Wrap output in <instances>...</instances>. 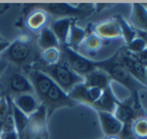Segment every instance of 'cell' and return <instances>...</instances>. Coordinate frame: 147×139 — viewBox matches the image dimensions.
I'll use <instances>...</instances> for the list:
<instances>
[{"mask_svg":"<svg viewBox=\"0 0 147 139\" xmlns=\"http://www.w3.org/2000/svg\"><path fill=\"white\" fill-rule=\"evenodd\" d=\"M111 79L102 70L96 69L84 78V85L89 88H98L104 90L107 87L111 86Z\"/></svg>","mask_w":147,"mask_h":139,"instance_id":"cell-16","label":"cell"},{"mask_svg":"<svg viewBox=\"0 0 147 139\" xmlns=\"http://www.w3.org/2000/svg\"><path fill=\"white\" fill-rule=\"evenodd\" d=\"M0 139H19V135L15 130L10 132H2L0 135Z\"/></svg>","mask_w":147,"mask_h":139,"instance_id":"cell-29","label":"cell"},{"mask_svg":"<svg viewBox=\"0 0 147 139\" xmlns=\"http://www.w3.org/2000/svg\"><path fill=\"white\" fill-rule=\"evenodd\" d=\"M47 14L60 16L61 18L84 17L95 10V4L91 3H47L37 5Z\"/></svg>","mask_w":147,"mask_h":139,"instance_id":"cell-4","label":"cell"},{"mask_svg":"<svg viewBox=\"0 0 147 139\" xmlns=\"http://www.w3.org/2000/svg\"><path fill=\"white\" fill-rule=\"evenodd\" d=\"M92 32L101 39L119 38L122 36L119 23L115 17L94 24L92 26Z\"/></svg>","mask_w":147,"mask_h":139,"instance_id":"cell-11","label":"cell"},{"mask_svg":"<svg viewBox=\"0 0 147 139\" xmlns=\"http://www.w3.org/2000/svg\"><path fill=\"white\" fill-rule=\"evenodd\" d=\"M87 34H88L87 29H84V28L80 27L74 21H72L66 45L68 47H70V49H72L73 51H78L80 45L82 43V41L84 40V38H85Z\"/></svg>","mask_w":147,"mask_h":139,"instance_id":"cell-18","label":"cell"},{"mask_svg":"<svg viewBox=\"0 0 147 139\" xmlns=\"http://www.w3.org/2000/svg\"><path fill=\"white\" fill-rule=\"evenodd\" d=\"M120 55H121V60L123 62L124 66L126 67V69L128 70V72L132 75L134 79L138 81L139 83H141L142 85H144L147 87V80L145 76V66L142 65L140 62H138L131 53H129L128 51H126L124 49V47L120 49Z\"/></svg>","mask_w":147,"mask_h":139,"instance_id":"cell-10","label":"cell"},{"mask_svg":"<svg viewBox=\"0 0 147 139\" xmlns=\"http://www.w3.org/2000/svg\"><path fill=\"white\" fill-rule=\"evenodd\" d=\"M102 39L100 37H98L96 34H94L93 32H89L86 35V37L84 38V40L82 41V43L80 45L78 51H83L84 53L89 55H94L99 49L102 47Z\"/></svg>","mask_w":147,"mask_h":139,"instance_id":"cell-20","label":"cell"},{"mask_svg":"<svg viewBox=\"0 0 147 139\" xmlns=\"http://www.w3.org/2000/svg\"><path fill=\"white\" fill-rule=\"evenodd\" d=\"M9 45H10V42H9V41H7V40L0 41V55H1L2 53L6 51V49L9 47Z\"/></svg>","mask_w":147,"mask_h":139,"instance_id":"cell-30","label":"cell"},{"mask_svg":"<svg viewBox=\"0 0 147 139\" xmlns=\"http://www.w3.org/2000/svg\"><path fill=\"white\" fill-rule=\"evenodd\" d=\"M133 55V57L135 58L138 62H140L142 65H144L146 67V65H147V47L145 49H143L141 53H136V55Z\"/></svg>","mask_w":147,"mask_h":139,"instance_id":"cell-28","label":"cell"},{"mask_svg":"<svg viewBox=\"0 0 147 139\" xmlns=\"http://www.w3.org/2000/svg\"><path fill=\"white\" fill-rule=\"evenodd\" d=\"M2 40H5V39L3 38V36H2L1 34H0V41H2Z\"/></svg>","mask_w":147,"mask_h":139,"instance_id":"cell-35","label":"cell"},{"mask_svg":"<svg viewBox=\"0 0 147 139\" xmlns=\"http://www.w3.org/2000/svg\"><path fill=\"white\" fill-rule=\"evenodd\" d=\"M145 76H146V80H147V65L145 67Z\"/></svg>","mask_w":147,"mask_h":139,"instance_id":"cell-36","label":"cell"},{"mask_svg":"<svg viewBox=\"0 0 147 139\" xmlns=\"http://www.w3.org/2000/svg\"><path fill=\"white\" fill-rule=\"evenodd\" d=\"M38 47H40L42 51L52 49V47L60 49L59 41L57 40L56 36L51 31V29L48 26H44V27L40 30L39 38H38Z\"/></svg>","mask_w":147,"mask_h":139,"instance_id":"cell-21","label":"cell"},{"mask_svg":"<svg viewBox=\"0 0 147 139\" xmlns=\"http://www.w3.org/2000/svg\"><path fill=\"white\" fill-rule=\"evenodd\" d=\"M143 5H144V7H145L146 10H147V4H143Z\"/></svg>","mask_w":147,"mask_h":139,"instance_id":"cell-37","label":"cell"},{"mask_svg":"<svg viewBox=\"0 0 147 139\" xmlns=\"http://www.w3.org/2000/svg\"><path fill=\"white\" fill-rule=\"evenodd\" d=\"M72 18H59L51 23L49 28L56 36L57 40L59 41L60 45H66L67 43L68 34H69L70 26L72 23Z\"/></svg>","mask_w":147,"mask_h":139,"instance_id":"cell-17","label":"cell"},{"mask_svg":"<svg viewBox=\"0 0 147 139\" xmlns=\"http://www.w3.org/2000/svg\"><path fill=\"white\" fill-rule=\"evenodd\" d=\"M47 110L43 104L38 107V109L29 116V122L28 126L37 129H46V121H47Z\"/></svg>","mask_w":147,"mask_h":139,"instance_id":"cell-23","label":"cell"},{"mask_svg":"<svg viewBox=\"0 0 147 139\" xmlns=\"http://www.w3.org/2000/svg\"><path fill=\"white\" fill-rule=\"evenodd\" d=\"M11 114H12V118H13L14 127H15L16 132H17V134L20 137L23 134V132L26 130V128H27L28 122H29V117L27 115H25L22 111H20L12 102H11Z\"/></svg>","mask_w":147,"mask_h":139,"instance_id":"cell-22","label":"cell"},{"mask_svg":"<svg viewBox=\"0 0 147 139\" xmlns=\"http://www.w3.org/2000/svg\"><path fill=\"white\" fill-rule=\"evenodd\" d=\"M10 99H11V102L28 117L32 113H34L41 105L36 96L33 94H20L13 96Z\"/></svg>","mask_w":147,"mask_h":139,"instance_id":"cell-14","label":"cell"},{"mask_svg":"<svg viewBox=\"0 0 147 139\" xmlns=\"http://www.w3.org/2000/svg\"><path fill=\"white\" fill-rule=\"evenodd\" d=\"M101 139H120V138L119 136H104V137Z\"/></svg>","mask_w":147,"mask_h":139,"instance_id":"cell-34","label":"cell"},{"mask_svg":"<svg viewBox=\"0 0 147 139\" xmlns=\"http://www.w3.org/2000/svg\"><path fill=\"white\" fill-rule=\"evenodd\" d=\"M100 125L104 136H118L122 130V123L114 116V114L108 112L97 111Z\"/></svg>","mask_w":147,"mask_h":139,"instance_id":"cell-12","label":"cell"},{"mask_svg":"<svg viewBox=\"0 0 147 139\" xmlns=\"http://www.w3.org/2000/svg\"><path fill=\"white\" fill-rule=\"evenodd\" d=\"M130 22H131V26L136 30L147 32V10L143 4H132Z\"/></svg>","mask_w":147,"mask_h":139,"instance_id":"cell-15","label":"cell"},{"mask_svg":"<svg viewBox=\"0 0 147 139\" xmlns=\"http://www.w3.org/2000/svg\"><path fill=\"white\" fill-rule=\"evenodd\" d=\"M48 20V14L41 9L32 10L29 15L26 18V25L32 31L41 30L44 26H46Z\"/></svg>","mask_w":147,"mask_h":139,"instance_id":"cell-19","label":"cell"},{"mask_svg":"<svg viewBox=\"0 0 147 139\" xmlns=\"http://www.w3.org/2000/svg\"><path fill=\"white\" fill-rule=\"evenodd\" d=\"M102 91L103 90L98 88L86 87L83 83V84L77 85L76 87H74L68 93V96L77 104H84L89 106V107H92V105L100 98Z\"/></svg>","mask_w":147,"mask_h":139,"instance_id":"cell-8","label":"cell"},{"mask_svg":"<svg viewBox=\"0 0 147 139\" xmlns=\"http://www.w3.org/2000/svg\"><path fill=\"white\" fill-rule=\"evenodd\" d=\"M61 51V60L65 62L73 72L85 78L87 75L97 69V63L86 55H81L79 51H75L67 45H63Z\"/></svg>","mask_w":147,"mask_h":139,"instance_id":"cell-5","label":"cell"},{"mask_svg":"<svg viewBox=\"0 0 147 139\" xmlns=\"http://www.w3.org/2000/svg\"><path fill=\"white\" fill-rule=\"evenodd\" d=\"M6 83H7V89L14 96L20 94L34 95V90L30 81L28 80L26 74H24L20 70L12 71L10 77L6 79Z\"/></svg>","mask_w":147,"mask_h":139,"instance_id":"cell-9","label":"cell"},{"mask_svg":"<svg viewBox=\"0 0 147 139\" xmlns=\"http://www.w3.org/2000/svg\"><path fill=\"white\" fill-rule=\"evenodd\" d=\"M97 69L102 70L106 73L111 79V81L117 82L118 84L122 85L130 93V96L139 97V91L147 90V87L138 82L136 79L132 77V75L128 72L120 55V49L114 55L106 60L96 61Z\"/></svg>","mask_w":147,"mask_h":139,"instance_id":"cell-1","label":"cell"},{"mask_svg":"<svg viewBox=\"0 0 147 139\" xmlns=\"http://www.w3.org/2000/svg\"><path fill=\"white\" fill-rule=\"evenodd\" d=\"M0 60L16 66H26L37 60V51L27 36H20L10 42L9 47L0 55Z\"/></svg>","mask_w":147,"mask_h":139,"instance_id":"cell-3","label":"cell"},{"mask_svg":"<svg viewBox=\"0 0 147 139\" xmlns=\"http://www.w3.org/2000/svg\"><path fill=\"white\" fill-rule=\"evenodd\" d=\"M116 20L119 23L120 29H121V34L122 37L125 40L126 45L129 42H131L134 38L137 37V34H136V30L134 27H132L131 24H129L127 22V20H125V18H123L121 15H116L115 16Z\"/></svg>","mask_w":147,"mask_h":139,"instance_id":"cell-24","label":"cell"},{"mask_svg":"<svg viewBox=\"0 0 147 139\" xmlns=\"http://www.w3.org/2000/svg\"><path fill=\"white\" fill-rule=\"evenodd\" d=\"M46 107L47 110V117H50L52 113L56 109L62 107H69L73 108L76 105H78L76 102L69 98L68 94H66L62 89H60L56 84H53L51 89L48 91L46 96L44 97L42 103Z\"/></svg>","mask_w":147,"mask_h":139,"instance_id":"cell-6","label":"cell"},{"mask_svg":"<svg viewBox=\"0 0 147 139\" xmlns=\"http://www.w3.org/2000/svg\"><path fill=\"white\" fill-rule=\"evenodd\" d=\"M26 76L33 87L34 95L39 100V102L42 103L44 97L53 86L54 82L46 74L37 69H30L26 71Z\"/></svg>","mask_w":147,"mask_h":139,"instance_id":"cell-7","label":"cell"},{"mask_svg":"<svg viewBox=\"0 0 147 139\" xmlns=\"http://www.w3.org/2000/svg\"><path fill=\"white\" fill-rule=\"evenodd\" d=\"M147 47L145 41L143 40L142 38L140 37H136L134 38L131 42L127 43V45L124 47V49L126 51H128L129 53H132V55H136V53H141L143 49H145Z\"/></svg>","mask_w":147,"mask_h":139,"instance_id":"cell-27","label":"cell"},{"mask_svg":"<svg viewBox=\"0 0 147 139\" xmlns=\"http://www.w3.org/2000/svg\"><path fill=\"white\" fill-rule=\"evenodd\" d=\"M9 7H10L9 4H0V14H2L3 12H5Z\"/></svg>","mask_w":147,"mask_h":139,"instance_id":"cell-33","label":"cell"},{"mask_svg":"<svg viewBox=\"0 0 147 139\" xmlns=\"http://www.w3.org/2000/svg\"><path fill=\"white\" fill-rule=\"evenodd\" d=\"M145 117H146V118H147V111H146V112H145Z\"/></svg>","mask_w":147,"mask_h":139,"instance_id":"cell-38","label":"cell"},{"mask_svg":"<svg viewBox=\"0 0 147 139\" xmlns=\"http://www.w3.org/2000/svg\"><path fill=\"white\" fill-rule=\"evenodd\" d=\"M35 69L41 71L44 74H46L66 94H68L77 85L83 84L84 83L83 77L79 76L75 72H73V71L68 67L67 64L62 61V60L58 64H56V65H52V66L45 65L42 68H35Z\"/></svg>","mask_w":147,"mask_h":139,"instance_id":"cell-2","label":"cell"},{"mask_svg":"<svg viewBox=\"0 0 147 139\" xmlns=\"http://www.w3.org/2000/svg\"><path fill=\"white\" fill-rule=\"evenodd\" d=\"M7 64L8 63H6L5 61H2V60H0V79H1L3 72L5 71L6 68H7Z\"/></svg>","mask_w":147,"mask_h":139,"instance_id":"cell-32","label":"cell"},{"mask_svg":"<svg viewBox=\"0 0 147 139\" xmlns=\"http://www.w3.org/2000/svg\"><path fill=\"white\" fill-rule=\"evenodd\" d=\"M132 131L135 138L147 139V118H138L132 125Z\"/></svg>","mask_w":147,"mask_h":139,"instance_id":"cell-26","label":"cell"},{"mask_svg":"<svg viewBox=\"0 0 147 139\" xmlns=\"http://www.w3.org/2000/svg\"><path fill=\"white\" fill-rule=\"evenodd\" d=\"M111 4H104V3H101V4H95V10H96L97 12L101 11V10H103V8L105 7H110Z\"/></svg>","mask_w":147,"mask_h":139,"instance_id":"cell-31","label":"cell"},{"mask_svg":"<svg viewBox=\"0 0 147 139\" xmlns=\"http://www.w3.org/2000/svg\"><path fill=\"white\" fill-rule=\"evenodd\" d=\"M41 58L46 66L56 65L61 61V51L60 49H56V47L45 49V51H42Z\"/></svg>","mask_w":147,"mask_h":139,"instance_id":"cell-25","label":"cell"},{"mask_svg":"<svg viewBox=\"0 0 147 139\" xmlns=\"http://www.w3.org/2000/svg\"><path fill=\"white\" fill-rule=\"evenodd\" d=\"M118 102H119V100L115 96L114 92L112 90V87L109 86L102 91V94H101L100 98L92 105L91 108L96 110V112L102 111V112H108V113L114 114Z\"/></svg>","mask_w":147,"mask_h":139,"instance_id":"cell-13","label":"cell"}]
</instances>
